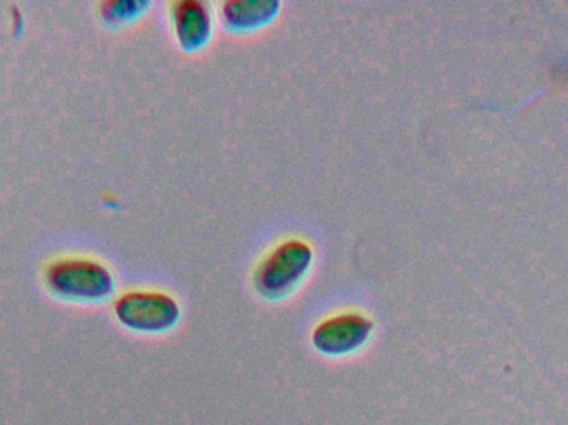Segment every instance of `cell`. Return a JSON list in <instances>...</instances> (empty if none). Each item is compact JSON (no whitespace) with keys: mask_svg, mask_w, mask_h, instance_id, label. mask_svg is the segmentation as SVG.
<instances>
[{"mask_svg":"<svg viewBox=\"0 0 568 425\" xmlns=\"http://www.w3.org/2000/svg\"><path fill=\"white\" fill-rule=\"evenodd\" d=\"M313 263V247L301 237H290L273 247L255 273V286L266 297H282L301 283Z\"/></svg>","mask_w":568,"mask_h":425,"instance_id":"obj_2","label":"cell"},{"mask_svg":"<svg viewBox=\"0 0 568 425\" xmlns=\"http://www.w3.org/2000/svg\"><path fill=\"white\" fill-rule=\"evenodd\" d=\"M278 0H229L223 3L222 16L233 30H255L278 16Z\"/></svg>","mask_w":568,"mask_h":425,"instance_id":"obj_6","label":"cell"},{"mask_svg":"<svg viewBox=\"0 0 568 425\" xmlns=\"http://www.w3.org/2000/svg\"><path fill=\"white\" fill-rule=\"evenodd\" d=\"M115 316L136 333H165L179 323V303L160 291H130L115 303Z\"/></svg>","mask_w":568,"mask_h":425,"instance_id":"obj_3","label":"cell"},{"mask_svg":"<svg viewBox=\"0 0 568 425\" xmlns=\"http://www.w3.org/2000/svg\"><path fill=\"white\" fill-rule=\"evenodd\" d=\"M45 283L57 296L75 301H100L113 293L112 273L105 264L82 256H67L47 266Z\"/></svg>","mask_w":568,"mask_h":425,"instance_id":"obj_1","label":"cell"},{"mask_svg":"<svg viewBox=\"0 0 568 425\" xmlns=\"http://www.w3.org/2000/svg\"><path fill=\"white\" fill-rule=\"evenodd\" d=\"M373 327V321L364 314H337L317 324L313 333V344L320 353L327 356L353 353L367 343Z\"/></svg>","mask_w":568,"mask_h":425,"instance_id":"obj_4","label":"cell"},{"mask_svg":"<svg viewBox=\"0 0 568 425\" xmlns=\"http://www.w3.org/2000/svg\"><path fill=\"white\" fill-rule=\"evenodd\" d=\"M173 29L182 49L189 52L202 49L212 37V13L199 0H180L172 7Z\"/></svg>","mask_w":568,"mask_h":425,"instance_id":"obj_5","label":"cell"},{"mask_svg":"<svg viewBox=\"0 0 568 425\" xmlns=\"http://www.w3.org/2000/svg\"><path fill=\"white\" fill-rule=\"evenodd\" d=\"M149 3L135 2V0H119V2H106L102 6L103 17L109 22L119 23L139 16Z\"/></svg>","mask_w":568,"mask_h":425,"instance_id":"obj_7","label":"cell"}]
</instances>
